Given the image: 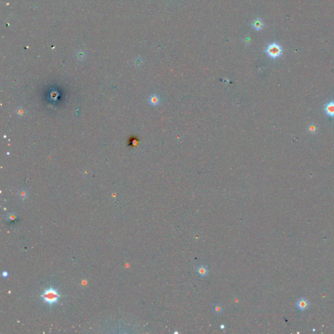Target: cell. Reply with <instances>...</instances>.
Listing matches in <instances>:
<instances>
[{"label": "cell", "instance_id": "11", "mask_svg": "<svg viewBox=\"0 0 334 334\" xmlns=\"http://www.w3.org/2000/svg\"><path fill=\"white\" fill-rule=\"evenodd\" d=\"M8 275H9V274L7 273V272H5V271L2 273V276H3V277H7L8 276Z\"/></svg>", "mask_w": 334, "mask_h": 334}, {"label": "cell", "instance_id": "5", "mask_svg": "<svg viewBox=\"0 0 334 334\" xmlns=\"http://www.w3.org/2000/svg\"><path fill=\"white\" fill-rule=\"evenodd\" d=\"M149 102L152 106H157L161 102L160 97L158 95L153 94L149 98Z\"/></svg>", "mask_w": 334, "mask_h": 334}, {"label": "cell", "instance_id": "10", "mask_svg": "<svg viewBox=\"0 0 334 334\" xmlns=\"http://www.w3.org/2000/svg\"><path fill=\"white\" fill-rule=\"evenodd\" d=\"M16 218H17V215H16V214L11 213L10 214H9L7 217V220L13 221H15Z\"/></svg>", "mask_w": 334, "mask_h": 334}, {"label": "cell", "instance_id": "6", "mask_svg": "<svg viewBox=\"0 0 334 334\" xmlns=\"http://www.w3.org/2000/svg\"><path fill=\"white\" fill-rule=\"evenodd\" d=\"M252 26H253V28L255 29L256 30H260L261 29H262L264 24L261 19H260V18H257V19L254 20L253 21V24H252Z\"/></svg>", "mask_w": 334, "mask_h": 334}, {"label": "cell", "instance_id": "1", "mask_svg": "<svg viewBox=\"0 0 334 334\" xmlns=\"http://www.w3.org/2000/svg\"><path fill=\"white\" fill-rule=\"evenodd\" d=\"M41 298L44 303L50 305H53L58 302L60 298V294L55 288L50 287L43 292Z\"/></svg>", "mask_w": 334, "mask_h": 334}, {"label": "cell", "instance_id": "9", "mask_svg": "<svg viewBox=\"0 0 334 334\" xmlns=\"http://www.w3.org/2000/svg\"><path fill=\"white\" fill-rule=\"evenodd\" d=\"M308 303L307 301H306L305 299H302V300H300L299 302H298V306L299 307V309H302L303 310L306 309V307H307Z\"/></svg>", "mask_w": 334, "mask_h": 334}, {"label": "cell", "instance_id": "2", "mask_svg": "<svg viewBox=\"0 0 334 334\" xmlns=\"http://www.w3.org/2000/svg\"><path fill=\"white\" fill-rule=\"evenodd\" d=\"M266 52L270 58H277L282 54V50L278 44L272 43L268 46Z\"/></svg>", "mask_w": 334, "mask_h": 334}, {"label": "cell", "instance_id": "8", "mask_svg": "<svg viewBox=\"0 0 334 334\" xmlns=\"http://www.w3.org/2000/svg\"><path fill=\"white\" fill-rule=\"evenodd\" d=\"M18 196L20 199L24 200L25 199H27V197H28V193H27V191L25 190V189H21L18 193Z\"/></svg>", "mask_w": 334, "mask_h": 334}, {"label": "cell", "instance_id": "4", "mask_svg": "<svg viewBox=\"0 0 334 334\" xmlns=\"http://www.w3.org/2000/svg\"><path fill=\"white\" fill-rule=\"evenodd\" d=\"M197 274L200 275V277H205L207 276V274H208V270H207V268L206 266H202V265H200V266H198V267L197 268Z\"/></svg>", "mask_w": 334, "mask_h": 334}, {"label": "cell", "instance_id": "3", "mask_svg": "<svg viewBox=\"0 0 334 334\" xmlns=\"http://www.w3.org/2000/svg\"><path fill=\"white\" fill-rule=\"evenodd\" d=\"M324 111L328 116L334 117V101L328 102L324 106Z\"/></svg>", "mask_w": 334, "mask_h": 334}, {"label": "cell", "instance_id": "7", "mask_svg": "<svg viewBox=\"0 0 334 334\" xmlns=\"http://www.w3.org/2000/svg\"><path fill=\"white\" fill-rule=\"evenodd\" d=\"M212 309H213V312L216 315H221L223 313V308L221 307V305L218 304V303L214 304L213 307H212Z\"/></svg>", "mask_w": 334, "mask_h": 334}]
</instances>
